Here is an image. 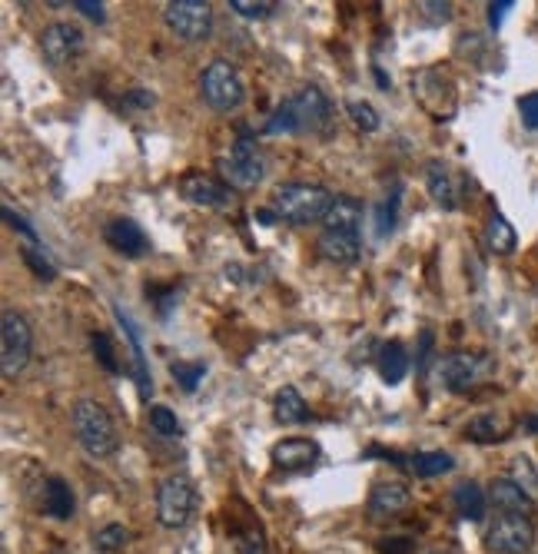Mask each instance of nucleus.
Masks as SVG:
<instances>
[{
    "mask_svg": "<svg viewBox=\"0 0 538 554\" xmlns=\"http://www.w3.org/2000/svg\"><path fill=\"white\" fill-rule=\"evenodd\" d=\"M256 219H260L263 226H273L279 216H276V209H256Z\"/></svg>",
    "mask_w": 538,
    "mask_h": 554,
    "instance_id": "nucleus-45",
    "label": "nucleus"
},
{
    "mask_svg": "<svg viewBox=\"0 0 538 554\" xmlns=\"http://www.w3.org/2000/svg\"><path fill=\"white\" fill-rule=\"evenodd\" d=\"M233 548H236V554H269L260 525L236 528V531H233Z\"/></svg>",
    "mask_w": 538,
    "mask_h": 554,
    "instance_id": "nucleus-28",
    "label": "nucleus"
},
{
    "mask_svg": "<svg viewBox=\"0 0 538 554\" xmlns=\"http://www.w3.org/2000/svg\"><path fill=\"white\" fill-rule=\"evenodd\" d=\"M20 256H24V263L34 269V276L37 279H44V282H50L57 276V269H54V263H50V259L40 253V246H34V243H27L24 249H20Z\"/></svg>",
    "mask_w": 538,
    "mask_h": 554,
    "instance_id": "nucleus-32",
    "label": "nucleus"
},
{
    "mask_svg": "<svg viewBox=\"0 0 538 554\" xmlns=\"http://www.w3.org/2000/svg\"><path fill=\"white\" fill-rule=\"evenodd\" d=\"M170 372L183 392H196V385H200L206 375V365L203 362H173Z\"/></svg>",
    "mask_w": 538,
    "mask_h": 554,
    "instance_id": "nucleus-31",
    "label": "nucleus"
},
{
    "mask_svg": "<svg viewBox=\"0 0 538 554\" xmlns=\"http://www.w3.org/2000/svg\"><path fill=\"white\" fill-rule=\"evenodd\" d=\"M512 482L532 498V505H538V472H535V465H532L529 455H519L512 462Z\"/></svg>",
    "mask_w": 538,
    "mask_h": 554,
    "instance_id": "nucleus-27",
    "label": "nucleus"
},
{
    "mask_svg": "<svg viewBox=\"0 0 538 554\" xmlns=\"http://www.w3.org/2000/svg\"><path fill=\"white\" fill-rule=\"evenodd\" d=\"M519 110H522V120L529 130H538V93H529V97L519 100Z\"/></svg>",
    "mask_w": 538,
    "mask_h": 554,
    "instance_id": "nucleus-38",
    "label": "nucleus"
},
{
    "mask_svg": "<svg viewBox=\"0 0 538 554\" xmlns=\"http://www.w3.org/2000/svg\"><path fill=\"white\" fill-rule=\"evenodd\" d=\"M163 24L183 44H200L213 37V7L206 0H170L163 4Z\"/></svg>",
    "mask_w": 538,
    "mask_h": 554,
    "instance_id": "nucleus-6",
    "label": "nucleus"
},
{
    "mask_svg": "<svg viewBox=\"0 0 538 554\" xmlns=\"http://www.w3.org/2000/svg\"><path fill=\"white\" fill-rule=\"evenodd\" d=\"M362 226V203L353 196H336L323 219V229H339V233H359Z\"/></svg>",
    "mask_w": 538,
    "mask_h": 554,
    "instance_id": "nucleus-20",
    "label": "nucleus"
},
{
    "mask_svg": "<svg viewBox=\"0 0 538 554\" xmlns=\"http://www.w3.org/2000/svg\"><path fill=\"white\" fill-rule=\"evenodd\" d=\"M422 10H426L432 20H449L452 17V4H439V0H429V4H422Z\"/></svg>",
    "mask_w": 538,
    "mask_h": 554,
    "instance_id": "nucleus-43",
    "label": "nucleus"
},
{
    "mask_svg": "<svg viewBox=\"0 0 538 554\" xmlns=\"http://www.w3.org/2000/svg\"><path fill=\"white\" fill-rule=\"evenodd\" d=\"M489 501L499 515H529L532 511V498L525 495L512 478H495L492 488H489Z\"/></svg>",
    "mask_w": 538,
    "mask_h": 554,
    "instance_id": "nucleus-17",
    "label": "nucleus"
},
{
    "mask_svg": "<svg viewBox=\"0 0 538 554\" xmlns=\"http://www.w3.org/2000/svg\"><path fill=\"white\" fill-rule=\"evenodd\" d=\"M485 246H489L495 256H509L512 249L519 246V236H515L512 223L502 213H492L489 226H485Z\"/></svg>",
    "mask_w": 538,
    "mask_h": 554,
    "instance_id": "nucleus-23",
    "label": "nucleus"
},
{
    "mask_svg": "<svg viewBox=\"0 0 538 554\" xmlns=\"http://www.w3.org/2000/svg\"><path fill=\"white\" fill-rule=\"evenodd\" d=\"M200 97H203L206 107L216 110V113L236 110L246 100V83L240 77V70L223 57L210 60L200 73Z\"/></svg>",
    "mask_w": 538,
    "mask_h": 554,
    "instance_id": "nucleus-3",
    "label": "nucleus"
},
{
    "mask_svg": "<svg viewBox=\"0 0 538 554\" xmlns=\"http://www.w3.org/2000/svg\"><path fill=\"white\" fill-rule=\"evenodd\" d=\"M376 369H379L382 382H386V385H399L402 379H406V372H409V355H406V346H402L399 339L382 342L379 359H376Z\"/></svg>",
    "mask_w": 538,
    "mask_h": 554,
    "instance_id": "nucleus-18",
    "label": "nucleus"
},
{
    "mask_svg": "<svg viewBox=\"0 0 538 554\" xmlns=\"http://www.w3.org/2000/svg\"><path fill=\"white\" fill-rule=\"evenodd\" d=\"M130 541V531L123 528V525H107V528H100L97 535H93V551H100V554H113V551H120L123 545Z\"/></svg>",
    "mask_w": 538,
    "mask_h": 554,
    "instance_id": "nucleus-30",
    "label": "nucleus"
},
{
    "mask_svg": "<svg viewBox=\"0 0 538 554\" xmlns=\"http://www.w3.org/2000/svg\"><path fill=\"white\" fill-rule=\"evenodd\" d=\"M376 80L382 83V90H389V80H386V73H382V70H376Z\"/></svg>",
    "mask_w": 538,
    "mask_h": 554,
    "instance_id": "nucleus-47",
    "label": "nucleus"
},
{
    "mask_svg": "<svg viewBox=\"0 0 538 554\" xmlns=\"http://www.w3.org/2000/svg\"><path fill=\"white\" fill-rule=\"evenodd\" d=\"M436 375L442 382V389L449 392H469L482 375V362L472 352H452L446 359H439Z\"/></svg>",
    "mask_w": 538,
    "mask_h": 554,
    "instance_id": "nucleus-13",
    "label": "nucleus"
},
{
    "mask_svg": "<svg viewBox=\"0 0 538 554\" xmlns=\"http://www.w3.org/2000/svg\"><path fill=\"white\" fill-rule=\"evenodd\" d=\"M419 342H422V346H419V365H426V362L432 359V342H436V336H432L429 329H422Z\"/></svg>",
    "mask_w": 538,
    "mask_h": 554,
    "instance_id": "nucleus-44",
    "label": "nucleus"
},
{
    "mask_svg": "<svg viewBox=\"0 0 538 554\" xmlns=\"http://www.w3.org/2000/svg\"><path fill=\"white\" fill-rule=\"evenodd\" d=\"M4 219H7V223H10V226H14V229H17V233H24V236L30 239V243H34V246H37V233H34V226H30V223H27V219H24V216H17V213H14V209H10V206H4Z\"/></svg>",
    "mask_w": 538,
    "mask_h": 554,
    "instance_id": "nucleus-39",
    "label": "nucleus"
},
{
    "mask_svg": "<svg viewBox=\"0 0 538 554\" xmlns=\"http://www.w3.org/2000/svg\"><path fill=\"white\" fill-rule=\"evenodd\" d=\"M289 107H293V113H296L299 130H323L329 123V113H333L329 97L316 87V83H306L296 97H289Z\"/></svg>",
    "mask_w": 538,
    "mask_h": 554,
    "instance_id": "nucleus-14",
    "label": "nucleus"
},
{
    "mask_svg": "<svg viewBox=\"0 0 538 554\" xmlns=\"http://www.w3.org/2000/svg\"><path fill=\"white\" fill-rule=\"evenodd\" d=\"M296 130H299V120H296V113H293V107H289V100H286L283 107H276V113L269 117L266 133H296Z\"/></svg>",
    "mask_w": 538,
    "mask_h": 554,
    "instance_id": "nucleus-36",
    "label": "nucleus"
},
{
    "mask_svg": "<svg viewBox=\"0 0 538 554\" xmlns=\"http://www.w3.org/2000/svg\"><path fill=\"white\" fill-rule=\"evenodd\" d=\"M220 176L233 190H256L266 176V153L253 137L233 140V146L220 156Z\"/></svg>",
    "mask_w": 538,
    "mask_h": 554,
    "instance_id": "nucleus-4",
    "label": "nucleus"
},
{
    "mask_svg": "<svg viewBox=\"0 0 538 554\" xmlns=\"http://www.w3.org/2000/svg\"><path fill=\"white\" fill-rule=\"evenodd\" d=\"M426 183H429V193L442 209H455V186H452V176L446 170V163L432 160L426 166Z\"/></svg>",
    "mask_w": 538,
    "mask_h": 554,
    "instance_id": "nucleus-24",
    "label": "nucleus"
},
{
    "mask_svg": "<svg viewBox=\"0 0 538 554\" xmlns=\"http://www.w3.org/2000/svg\"><path fill=\"white\" fill-rule=\"evenodd\" d=\"M74 7L80 10L84 17H90V20H97V24H103V4H93V0H74Z\"/></svg>",
    "mask_w": 538,
    "mask_h": 554,
    "instance_id": "nucleus-42",
    "label": "nucleus"
},
{
    "mask_svg": "<svg viewBox=\"0 0 538 554\" xmlns=\"http://www.w3.org/2000/svg\"><path fill=\"white\" fill-rule=\"evenodd\" d=\"M70 425H74L77 442L90 458H110L120 448L117 425L97 399H77L70 409Z\"/></svg>",
    "mask_w": 538,
    "mask_h": 554,
    "instance_id": "nucleus-1",
    "label": "nucleus"
},
{
    "mask_svg": "<svg viewBox=\"0 0 538 554\" xmlns=\"http://www.w3.org/2000/svg\"><path fill=\"white\" fill-rule=\"evenodd\" d=\"M455 468V458L449 452H419L412 458V472L419 478H439Z\"/></svg>",
    "mask_w": 538,
    "mask_h": 554,
    "instance_id": "nucleus-26",
    "label": "nucleus"
},
{
    "mask_svg": "<svg viewBox=\"0 0 538 554\" xmlns=\"http://www.w3.org/2000/svg\"><path fill=\"white\" fill-rule=\"evenodd\" d=\"M44 508L47 515L54 521H70L77 511V501H74V491H70V485L64 482V478H47L44 482Z\"/></svg>",
    "mask_w": 538,
    "mask_h": 554,
    "instance_id": "nucleus-19",
    "label": "nucleus"
},
{
    "mask_svg": "<svg viewBox=\"0 0 538 554\" xmlns=\"http://www.w3.org/2000/svg\"><path fill=\"white\" fill-rule=\"evenodd\" d=\"M492 554H529L535 545V525L529 515H495L485 535Z\"/></svg>",
    "mask_w": 538,
    "mask_h": 554,
    "instance_id": "nucleus-8",
    "label": "nucleus"
},
{
    "mask_svg": "<svg viewBox=\"0 0 538 554\" xmlns=\"http://www.w3.org/2000/svg\"><path fill=\"white\" fill-rule=\"evenodd\" d=\"M103 239L113 253L127 256V259H140L150 253V239L143 233V226L130 216H113L107 226H103Z\"/></svg>",
    "mask_w": 538,
    "mask_h": 554,
    "instance_id": "nucleus-10",
    "label": "nucleus"
},
{
    "mask_svg": "<svg viewBox=\"0 0 538 554\" xmlns=\"http://www.w3.org/2000/svg\"><path fill=\"white\" fill-rule=\"evenodd\" d=\"M412 505V491L402 485V482H376L369 491V518L372 521H392V518H402Z\"/></svg>",
    "mask_w": 538,
    "mask_h": 554,
    "instance_id": "nucleus-11",
    "label": "nucleus"
},
{
    "mask_svg": "<svg viewBox=\"0 0 538 554\" xmlns=\"http://www.w3.org/2000/svg\"><path fill=\"white\" fill-rule=\"evenodd\" d=\"M465 435H469L472 442H479V445H492V442H502L509 432H505V422L499 415H479V418H472L469 422Z\"/></svg>",
    "mask_w": 538,
    "mask_h": 554,
    "instance_id": "nucleus-25",
    "label": "nucleus"
},
{
    "mask_svg": "<svg viewBox=\"0 0 538 554\" xmlns=\"http://www.w3.org/2000/svg\"><path fill=\"white\" fill-rule=\"evenodd\" d=\"M90 346H93V355H97V362L103 365V369H107V372H120L117 352H113V342H110L107 332H93Z\"/></svg>",
    "mask_w": 538,
    "mask_h": 554,
    "instance_id": "nucleus-35",
    "label": "nucleus"
},
{
    "mask_svg": "<svg viewBox=\"0 0 538 554\" xmlns=\"http://www.w3.org/2000/svg\"><path fill=\"white\" fill-rule=\"evenodd\" d=\"M512 7H515L512 0H499V4H489V24H492V30H499V27H502L505 14H509Z\"/></svg>",
    "mask_w": 538,
    "mask_h": 554,
    "instance_id": "nucleus-41",
    "label": "nucleus"
},
{
    "mask_svg": "<svg viewBox=\"0 0 538 554\" xmlns=\"http://www.w3.org/2000/svg\"><path fill=\"white\" fill-rule=\"evenodd\" d=\"M333 200L336 196L319 183H283L273 193V209L286 223L309 226V223H323Z\"/></svg>",
    "mask_w": 538,
    "mask_h": 554,
    "instance_id": "nucleus-2",
    "label": "nucleus"
},
{
    "mask_svg": "<svg viewBox=\"0 0 538 554\" xmlns=\"http://www.w3.org/2000/svg\"><path fill=\"white\" fill-rule=\"evenodd\" d=\"M180 193H183L186 203L203 206V209H223V206L233 203L230 186L220 183V180H216V176H210V173H190V176H183Z\"/></svg>",
    "mask_w": 538,
    "mask_h": 554,
    "instance_id": "nucleus-12",
    "label": "nucleus"
},
{
    "mask_svg": "<svg viewBox=\"0 0 538 554\" xmlns=\"http://www.w3.org/2000/svg\"><path fill=\"white\" fill-rule=\"evenodd\" d=\"M396 209H399V193H392V200L389 203H382L379 206V226H376V233L379 236H389L392 229H396Z\"/></svg>",
    "mask_w": 538,
    "mask_h": 554,
    "instance_id": "nucleus-37",
    "label": "nucleus"
},
{
    "mask_svg": "<svg viewBox=\"0 0 538 554\" xmlns=\"http://www.w3.org/2000/svg\"><path fill=\"white\" fill-rule=\"evenodd\" d=\"M412 548H416V545H412V538H402V535L382 541V545H379L382 554H412Z\"/></svg>",
    "mask_w": 538,
    "mask_h": 554,
    "instance_id": "nucleus-40",
    "label": "nucleus"
},
{
    "mask_svg": "<svg viewBox=\"0 0 538 554\" xmlns=\"http://www.w3.org/2000/svg\"><path fill=\"white\" fill-rule=\"evenodd\" d=\"M30 352H34L30 322L20 316V312L7 309L4 316H0V372H4V379H17V375L27 369Z\"/></svg>",
    "mask_w": 538,
    "mask_h": 554,
    "instance_id": "nucleus-5",
    "label": "nucleus"
},
{
    "mask_svg": "<svg viewBox=\"0 0 538 554\" xmlns=\"http://www.w3.org/2000/svg\"><path fill=\"white\" fill-rule=\"evenodd\" d=\"M319 256L333 266H356L362 259V243L359 233H339V229H323L316 239Z\"/></svg>",
    "mask_w": 538,
    "mask_h": 554,
    "instance_id": "nucleus-16",
    "label": "nucleus"
},
{
    "mask_svg": "<svg viewBox=\"0 0 538 554\" xmlns=\"http://www.w3.org/2000/svg\"><path fill=\"white\" fill-rule=\"evenodd\" d=\"M452 505L459 511V518L465 521H482L485 518V505H489V495L482 491V485L475 482H462L452 491Z\"/></svg>",
    "mask_w": 538,
    "mask_h": 554,
    "instance_id": "nucleus-22",
    "label": "nucleus"
},
{
    "mask_svg": "<svg viewBox=\"0 0 538 554\" xmlns=\"http://www.w3.org/2000/svg\"><path fill=\"white\" fill-rule=\"evenodd\" d=\"M273 415H276L279 425H303V422H306L309 409H306V399L299 395L296 385H283V389L276 392Z\"/></svg>",
    "mask_w": 538,
    "mask_h": 554,
    "instance_id": "nucleus-21",
    "label": "nucleus"
},
{
    "mask_svg": "<svg viewBox=\"0 0 538 554\" xmlns=\"http://www.w3.org/2000/svg\"><path fill=\"white\" fill-rule=\"evenodd\" d=\"M522 425H525V432H529V435H538V415H529Z\"/></svg>",
    "mask_w": 538,
    "mask_h": 554,
    "instance_id": "nucleus-46",
    "label": "nucleus"
},
{
    "mask_svg": "<svg viewBox=\"0 0 538 554\" xmlns=\"http://www.w3.org/2000/svg\"><path fill=\"white\" fill-rule=\"evenodd\" d=\"M233 14H240L246 20H266L279 7L276 0H230Z\"/></svg>",
    "mask_w": 538,
    "mask_h": 554,
    "instance_id": "nucleus-34",
    "label": "nucleus"
},
{
    "mask_svg": "<svg viewBox=\"0 0 538 554\" xmlns=\"http://www.w3.org/2000/svg\"><path fill=\"white\" fill-rule=\"evenodd\" d=\"M40 50L50 67H64L84 50V30L74 24H50L40 34Z\"/></svg>",
    "mask_w": 538,
    "mask_h": 554,
    "instance_id": "nucleus-9",
    "label": "nucleus"
},
{
    "mask_svg": "<svg viewBox=\"0 0 538 554\" xmlns=\"http://www.w3.org/2000/svg\"><path fill=\"white\" fill-rule=\"evenodd\" d=\"M150 425H153V432L163 435V438H177L180 435V418L173 415L167 405H153V409H150Z\"/></svg>",
    "mask_w": 538,
    "mask_h": 554,
    "instance_id": "nucleus-33",
    "label": "nucleus"
},
{
    "mask_svg": "<svg viewBox=\"0 0 538 554\" xmlns=\"http://www.w3.org/2000/svg\"><path fill=\"white\" fill-rule=\"evenodd\" d=\"M193 485L186 475H167L157 488V521L163 528L177 531L193 515Z\"/></svg>",
    "mask_w": 538,
    "mask_h": 554,
    "instance_id": "nucleus-7",
    "label": "nucleus"
},
{
    "mask_svg": "<svg viewBox=\"0 0 538 554\" xmlns=\"http://www.w3.org/2000/svg\"><path fill=\"white\" fill-rule=\"evenodd\" d=\"M319 462V445L309 438H283L273 445V465L279 472H309Z\"/></svg>",
    "mask_w": 538,
    "mask_h": 554,
    "instance_id": "nucleus-15",
    "label": "nucleus"
},
{
    "mask_svg": "<svg viewBox=\"0 0 538 554\" xmlns=\"http://www.w3.org/2000/svg\"><path fill=\"white\" fill-rule=\"evenodd\" d=\"M346 113H349V120H353V127L362 130V133H376L379 130V113L372 103L366 100H349L346 103Z\"/></svg>",
    "mask_w": 538,
    "mask_h": 554,
    "instance_id": "nucleus-29",
    "label": "nucleus"
}]
</instances>
